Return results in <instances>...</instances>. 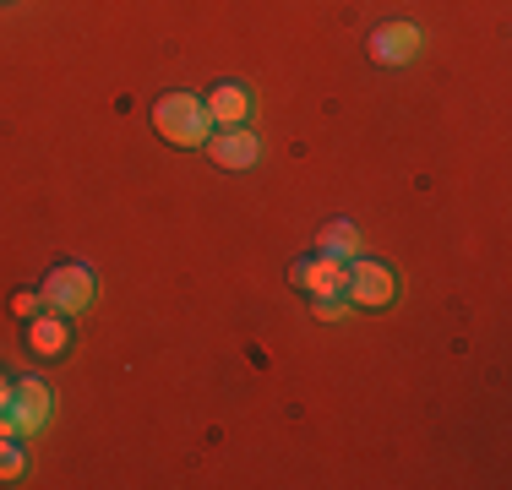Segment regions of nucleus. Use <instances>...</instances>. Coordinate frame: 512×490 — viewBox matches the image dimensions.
Masks as SVG:
<instances>
[{
	"label": "nucleus",
	"instance_id": "2",
	"mask_svg": "<svg viewBox=\"0 0 512 490\" xmlns=\"http://www.w3.org/2000/svg\"><path fill=\"white\" fill-rule=\"evenodd\" d=\"M44 311H55V316H82L93 305V294H99V284H93V273L88 267H77V262H60L50 267V278H44Z\"/></svg>",
	"mask_w": 512,
	"mask_h": 490
},
{
	"label": "nucleus",
	"instance_id": "14",
	"mask_svg": "<svg viewBox=\"0 0 512 490\" xmlns=\"http://www.w3.org/2000/svg\"><path fill=\"white\" fill-rule=\"evenodd\" d=\"M6 403H11V382L0 376V409H6Z\"/></svg>",
	"mask_w": 512,
	"mask_h": 490
},
{
	"label": "nucleus",
	"instance_id": "13",
	"mask_svg": "<svg viewBox=\"0 0 512 490\" xmlns=\"http://www.w3.org/2000/svg\"><path fill=\"white\" fill-rule=\"evenodd\" d=\"M311 311L322 316V322H338V316H344L349 305H344V294H316V305H311Z\"/></svg>",
	"mask_w": 512,
	"mask_h": 490
},
{
	"label": "nucleus",
	"instance_id": "1",
	"mask_svg": "<svg viewBox=\"0 0 512 490\" xmlns=\"http://www.w3.org/2000/svg\"><path fill=\"white\" fill-rule=\"evenodd\" d=\"M153 131H158L164 142H175V147H202L207 131H213V120H207L202 98H191V93H164V98L153 104Z\"/></svg>",
	"mask_w": 512,
	"mask_h": 490
},
{
	"label": "nucleus",
	"instance_id": "4",
	"mask_svg": "<svg viewBox=\"0 0 512 490\" xmlns=\"http://www.w3.org/2000/svg\"><path fill=\"white\" fill-rule=\"evenodd\" d=\"M6 409L17 414L22 436H39L44 425H50V414H55V387L39 382V376H28V382H11V403H6Z\"/></svg>",
	"mask_w": 512,
	"mask_h": 490
},
{
	"label": "nucleus",
	"instance_id": "7",
	"mask_svg": "<svg viewBox=\"0 0 512 490\" xmlns=\"http://www.w3.org/2000/svg\"><path fill=\"white\" fill-rule=\"evenodd\" d=\"M289 284L311 289V294H344V262L338 256H311V262L289 267Z\"/></svg>",
	"mask_w": 512,
	"mask_h": 490
},
{
	"label": "nucleus",
	"instance_id": "12",
	"mask_svg": "<svg viewBox=\"0 0 512 490\" xmlns=\"http://www.w3.org/2000/svg\"><path fill=\"white\" fill-rule=\"evenodd\" d=\"M11 311H17L22 322H33V316L44 311V294H39V289H17V300H11Z\"/></svg>",
	"mask_w": 512,
	"mask_h": 490
},
{
	"label": "nucleus",
	"instance_id": "6",
	"mask_svg": "<svg viewBox=\"0 0 512 490\" xmlns=\"http://www.w3.org/2000/svg\"><path fill=\"white\" fill-rule=\"evenodd\" d=\"M371 55L382 60V66H409V60L420 55V28H414V22H382V28L371 33Z\"/></svg>",
	"mask_w": 512,
	"mask_h": 490
},
{
	"label": "nucleus",
	"instance_id": "10",
	"mask_svg": "<svg viewBox=\"0 0 512 490\" xmlns=\"http://www.w3.org/2000/svg\"><path fill=\"white\" fill-rule=\"evenodd\" d=\"M322 256H338V262H349V256H360V229L349 224V218H338V224L322 229Z\"/></svg>",
	"mask_w": 512,
	"mask_h": 490
},
{
	"label": "nucleus",
	"instance_id": "11",
	"mask_svg": "<svg viewBox=\"0 0 512 490\" xmlns=\"http://www.w3.org/2000/svg\"><path fill=\"white\" fill-rule=\"evenodd\" d=\"M22 469H28V463H22V447H17V441H6V447H0V485H17Z\"/></svg>",
	"mask_w": 512,
	"mask_h": 490
},
{
	"label": "nucleus",
	"instance_id": "3",
	"mask_svg": "<svg viewBox=\"0 0 512 490\" xmlns=\"http://www.w3.org/2000/svg\"><path fill=\"white\" fill-rule=\"evenodd\" d=\"M393 294H398L393 267L365 262V256H349V262H344V300H349V305H365V311H382V305H393Z\"/></svg>",
	"mask_w": 512,
	"mask_h": 490
},
{
	"label": "nucleus",
	"instance_id": "9",
	"mask_svg": "<svg viewBox=\"0 0 512 490\" xmlns=\"http://www.w3.org/2000/svg\"><path fill=\"white\" fill-rule=\"evenodd\" d=\"M66 343H71V327H66V316H55V311H39L28 322V349L33 354H44V360H55V354H66Z\"/></svg>",
	"mask_w": 512,
	"mask_h": 490
},
{
	"label": "nucleus",
	"instance_id": "5",
	"mask_svg": "<svg viewBox=\"0 0 512 490\" xmlns=\"http://www.w3.org/2000/svg\"><path fill=\"white\" fill-rule=\"evenodd\" d=\"M202 147L213 153V164H224V169H251V164H256V153H262L256 131H240V126H213Z\"/></svg>",
	"mask_w": 512,
	"mask_h": 490
},
{
	"label": "nucleus",
	"instance_id": "8",
	"mask_svg": "<svg viewBox=\"0 0 512 490\" xmlns=\"http://www.w3.org/2000/svg\"><path fill=\"white\" fill-rule=\"evenodd\" d=\"M202 109H207V120H213V126H246L251 93L240 88V82H218V88L202 98Z\"/></svg>",
	"mask_w": 512,
	"mask_h": 490
},
{
	"label": "nucleus",
	"instance_id": "15",
	"mask_svg": "<svg viewBox=\"0 0 512 490\" xmlns=\"http://www.w3.org/2000/svg\"><path fill=\"white\" fill-rule=\"evenodd\" d=\"M0 447H6V436H0Z\"/></svg>",
	"mask_w": 512,
	"mask_h": 490
}]
</instances>
